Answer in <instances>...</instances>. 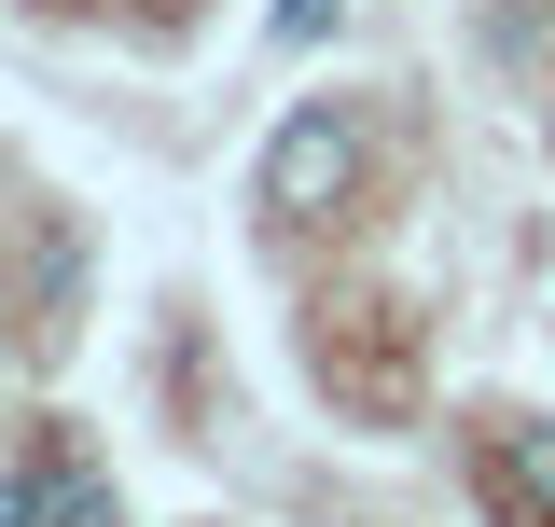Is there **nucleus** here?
Masks as SVG:
<instances>
[{
	"instance_id": "nucleus-1",
	"label": "nucleus",
	"mask_w": 555,
	"mask_h": 527,
	"mask_svg": "<svg viewBox=\"0 0 555 527\" xmlns=\"http://www.w3.org/2000/svg\"><path fill=\"white\" fill-rule=\"evenodd\" d=\"M347 181H361V126H347V98H306L264 139V222H320L347 208Z\"/></svg>"
},
{
	"instance_id": "nucleus-2",
	"label": "nucleus",
	"mask_w": 555,
	"mask_h": 527,
	"mask_svg": "<svg viewBox=\"0 0 555 527\" xmlns=\"http://www.w3.org/2000/svg\"><path fill=\"white\" fill-rule=\"evenodd\" d=\"M486 500L500 527H555V430H486Z\"/></svg>"
},
{
	"instance_id": "nucleus-4",
	"label": "nucleus",
	"mask_w": 555,
	"mask_h": 527,
	"mask_svg": "<svg viewBox=\"0 0 555 527\" xmlns=\"http://www.w3.org/2000/svg\"><path fill=\"white\" fill-rule=\"evenodd\" d=\"M42 500H56V459H42V472H0V527H42Z\"/></svg>"
},
{
	"instance_id": "nucleus-3",
	"label": "nucleus",
	"mask_w": 555,
	"mask_h": 527,
	"mask_svg": "<svg viewBox=\"0 0 555 527\" xmlns=\"http://www.w3.org/2000/svg\"><path fill=\"white\" fill-rule=\"evenodd\" d=\"M56 527H126V500H112L83 459H56Z\"/></svg>"
}]
</instances>
